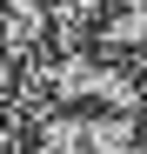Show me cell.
I'll return each mask as SVG.
<instances>
[{
    "instance_id": "7a4b0ae2",
    "label": "cell",
    "mask_w": 147,
    "mask_h": 154,
    "mask_svg": "<svg viewBox=\"0 0 147 154\" xmlns=\"http://www.w3.org/2000/svg\"><path fill=\"white\" fill-rule=\"evenodd\" d=\"M34 154H94V134H87V121H80V114H54V121L40 127Z\"/></svg>"
},
{
    "instance_id": "277c9868",
    "label": "cell",
    "mask_w": 147,
    "mask_h": 154,
    "mask_svg": "<svg viewBox=\"0 0 147 154\" xmlns=\"http://www.w3.org/2000/svg\"><path fill=\"white\" fill-rule=\"evenodd\" d=\"M47 20L54 14H47L40 0H7V40L14 47H40L47 40Z\"/></svg>"
},
{
    "instance_id": "5b68a950",
    "label": "cell",
    "mask_w": 147,
    "mask_h": 154,
    "mask_svg": "<svg viewBox=\"0 0 147 154\" xmlns=\"http://www.w3.org/2000/svg\"><path fill=\"white\" fill-rule=\"evenodd\" d=\"M54 14L67 20V27H80V34H87V27H94V20H100V14H107V0H60V7H54Z\"/></svg>"
},
{
    "instance_id": "6da1fadb",
    "label": "cell",
    "mask_w": 147,
    "mask_h": 154,
    "mask_svg": "<svg viewBox=\"0 0 147 154\" xmlns=\"http://www.w3.org/2000/svg\"><path fill=\"white\" fill-rule=\"evenodd\" d=\"M87 134H94V154H140L147 147V121L140 114H94L87 121Z\"/></svg>"
},
{
    "instance_id": "3957f363",
    "label": "cell",
    "mask_w": 147,
    "mask_h": 154,
    "mask_svg": "<svg viewBox=\"0 0 147 154\" xmlns=\"http://www.w3.org/2000/svg\"><path fill=\"white\" fill-rule=\"evenodd\" d=\"M107 40L114 47H147V0H107Z\"/></svg>"
}]
</instances>
